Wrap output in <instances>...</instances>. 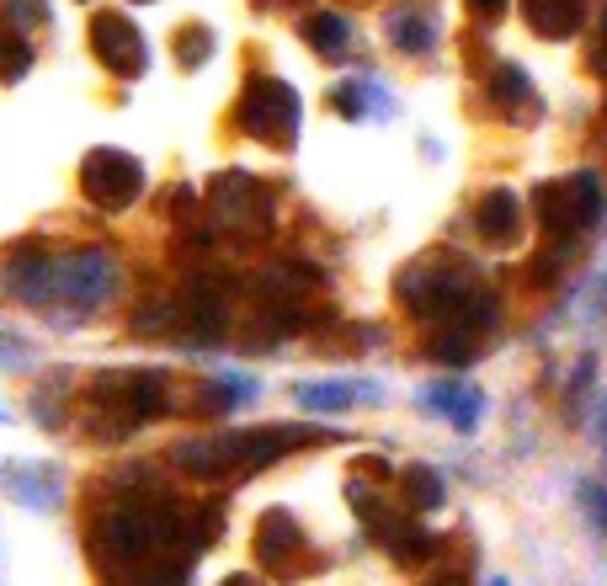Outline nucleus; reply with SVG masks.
Returning <instances> with one entry per match:
<instances>
[{
    "label": "nucleus",
    "instance_id": "25",
    "mask_svg": "<svg viewBox=\"0 0 607 586\" xmlns=\"http://www.w3.org/2000/svg\"><path fill=\"white\" fill-rule=\"evenodd\" d=\"M209 28H182L177 32V64H182V70H198V64L209 60Z\"/></svg>",
    "mask_w": 607,
    "mask_h": 586
},
{
    "label": "nucleus",
    "instance_id": "8",
    "mask_svg": "<svg viewBox=\"0 0 607 586\" xmlns=\"http://www.w3.org/2000/svg\"><path fill=\"white\" fill-rule=\"evenodd\" d=\"M92 54L102 60V70H113L123 81H134V75H145V38L139 28L118 17V11H96L92 17Z\"/></svg>",
    "mask_w": 607,
    "mask_h": 586
},
{
    "label": "nucleus",
    "instance_id": "7",
    "mask_svg": "<svg viewBox=\"0 0 607 586\" xmlns=\"http://www.w3.org/2000/svg\"><path fill=\"white\" fill-rule=\"evenodd\" d=\"M118 288V267L102 246L92 251H75L60 262V294L75 305V315H92V309L107 305V294Z\"/></svg>",
    "mask_w": 607,
    "mask_h": 586
},
{
    "label": "nucleus",
    "instance_id": "15",
    "mask_svg": "<svg viewBox=\"0 0 607 586\" xmlns=\"http://www.w3.org/2000/svg\"><path fill=\"white\" fill-rule=\"evenodd\" d=\"M486 92H490V102H496L501 113H512V118H522V107H539L533 81H528V70H522V64H496Z\"/></svg>",
    "mask_w": 607,
    "mask_h": 586
},
{
    "label": "nucleus",
    "instance_id": "31",
    "mask_svg": "<svg viewBox=\"0 0 607 586\" xmlns=\"http://www.w3.org/2000/svg\"><path fill=\"white\" fill-rule=\"evenodd\" d=\"M490 586H507V582H490Z\"/></svg>",
    "mask_w": 607,
    "mask_h": 586
},
{
    "label": "nucleus",
    "instance_id": "6",
    "mask_svg": "<svg viewBox=\"0 0 607 586\" xmlns=\"http://www.w3.org/2000/svg\"><path fill=\"white\" fill-rule=\"evenodd\" d=\"M230 294H235V283L224 278V273H198V278L187 283L182 294H177V305H182V341L224 337V326H230Z\"/></svg>",
    "mask_w": 607,
    "mask_h": 586
},
{
    "label": "nucleus",
    "instance_id": "24",
    "mask_svg": "<svg viewBox=\"0 0 607 586\" xmlns=\"http://www.w3.org/2000/svg\"><path fill=\"white\" fill-rule=\"evenodd\" d=\"M390 550H395L400 565H416V560H432V555H437V539H432L426 528L405 523V528L395 533V539H390Z\"/></svg>",
    "mask_w": 607,
    "mask_h": 586
},
{
    "label": "nucleus",
    "instance_id": "4",
    "mask_svg": "<svg viewBox=\"0 0 607 586\" xmlns=\"http://www.w3.org/2000/svg\"><path fill=\"white\" fill-rule=\"evenodd\" d=\"M209 203H213V214L224 219L235 235H267L273 219H277L273 192L256 182V177H245V171H224V177H213Z\"/></svg>",
    "mask_w": 607,
    "mask_h": 586
},
{
    "label": "nucleus",
    "instance_id": "19",
    "mask_svg": "<svg viewBox=\"0 0 607 586\" xmlns=\"http://www.w3.org/2000/svg\"><path fill=\"white\" fill-rule=\"evenodd\" d=\"M480 331H464V326H448L437 341H426V358L432 363H448V369H458V363H469L475 352H480Z\"/></svg>",
    "mask_w": 607,
    "mask_h": 586
},
{
    "label": "nucleus",
    "instance_id": "1",
    "mask_svg": "<svg viewBox=\"0 0 607 586\" xmlns=\"http://www.w3.org/2000/svg\"><path fill=\"white\" fill-rule=\"evenodd\" d=\"M400 305L405 315H416L426 326H464V331H490L496 326V294L490 288H475L469 278H458L448 267H411L400 278Z\"/></svg>",
    "mask_w": 607,
    "mask_h": 586
},
{
    "label": "nucleus",
    "instance_id": "23",
    "mask_svg": "<svg viewBox=\"0 0 607 586\" xmlns=\"http://www.w3.org/2000/svg\"><path fill=\"white\" fill-rule=\"evenodd\" d=\"M294 401H299L303 411H347L358 395H352L347 384H299V390H294Z\"/></svg>",
    "mask_w": 607,
    "mask_h": 586
},
{
    "label": "nucleus",
    "instance_id": "5",
    "mask_svg": "<svg viewBox=\"0 0 607 586\" xmlns=\"http://www.w3.org/2000/svg\"><path fill=\"white\" fill-rule=\"evenodd\" d=\"M81 192H86V203L118 214L145 192V166L128 150H92L81 160Z\"/></svg>",
    "mask_w": 607,
    "mask_h": 586
},
{
    "label": "nucleus",
    "instance_id": "16",
    "mask_svg": "<svg viewBox=\"0 0 607 586\" xmlns=\"http://www.w3.org/2000/svg\"><path fill=\"white\" fill-rule=\"evenodd\" d=\"M303 38H309V49L326 54V60H347V49H352V28H347V17H336V11H315V17L303 22Z\"/></svg>",
    "mask_w": 607,
    "mask_h": 586
},
{
    "label": "nucleus",
    "instance_id": "18",
    "mask_svg": "<svg viewBox=\"0 0 607 586\" xmlns=\"http://www.w3.org/2000/svg\"><path fill=\"white\" fill-rule=\"evenodd\" d=\"M426 401L443 405V411L454 416V427H464V433H475V427H480V411H486V401H480L475 390H464V384H443V390H432Z\"/></svg>",
    "mask_w": 607,
    "mask_h": 586
},
{
    "label": "nucleus",
    "instance_id": "28",
    "mask_svg": "<svg viewBox=\"0 0 607 586\" xmlns=\"http://www.w3.org/2000/svg\"><path fill=\"white\" fill-rule=\"evenodd\" d=\"M586 501H592V512H597V523L607 528V491H603V486H586Z\"/></svg>",
    "mask_w": 607,
    "mask_h": 586
},
{
    "label": "nucleus",
    "instance_id": "9",
    "mask_svg": "<svg viewBox=\"0 0 607 586\" xmlns=\"http://www.w3.org/2000/svg\"><path fill=\"white\" fill-rule=\"evenodd\" d=\"M0 288L17 305H49L60 294V262L43 246H22L6 267H0Z\"/></svg>",
    "mask_w": 607,
    "mask_h": 586
},
{
    "label": "nucleus",
    "instance_id": "27",
    "mask_svg": "<svg viewBox=\"0 0 607 586\" xmlns=\"http://www.w3.org/2000/svg\"><path fill=\"white\" fill-rule=\"evenodd\" d=\"M464 6H469V17H480V22H501L512 0H464Z\"/></svg>",
    "mask_w": 607,
    "mask_h": 586
},
{
    "label": "nucleus",
    "instance_id": "26",
    "mask_svg": "<svg viewBox=\"0 0 607 586\" xmlns=\"http://www.w3.org/2000/svg\"><path fill=\"white\" fill-rule=\"evenodd\" d=\"M586 64H592V75L607 86V0H603V17H597V32L586 38Z\"/></svg>",
    "mask_w": 607,
    "mask_h": 586
},
{
    "label": "nucleus",
    "instance_id": "17",
    "mask_svg": "<svg viewBox=\"0 0 607 586\" xmlns=\"http://www.w3.org/2000/svg\"><path fill=\"white\" fill-rule=\"evenodd\" d=\"M565 187H571L576 230H592V224L603 219V209H607V198H603V177H597V171H571V177H565Z\"/></svg>",
    "mask_w": 607,
    "mask_h": 586
},
{
    "label": "nucleus",
    "instance_id": "30",
    "mask_svg": "<svg viewBox=\"0 0 607 586\" xmlns=\"http://www.w3.org/2000/svg\"><path fill=\"white\" fill-rule=\"evenodd\" d=\"M432 586H458V582H432Z\"/></svg>",
    "mask_w": 607,
    "mask_h": 586
},
{
    "label": "nucleus",
    "instance_id": "11",
    "mask_svg": "<svg viewBox=\"0 0 607 586\" xmlns=\"http://www.w3.org/2000/svg\"><path fill=\"white\" fill-rule=\"evenodd\" d=\"M475 230H480L486 246H512L517 235H522V203H517V192L490 187L486 198H480V209H475Z\"/></svg>",
    "mask_w": 607,
    "mask_h": 586
},
{
    "label": "nucleus",
    "instance_id": "10",
    "mask_svg": "<svg viewBox=\"0 0 607 586\" xmlns=\"http://www.w3.org/2000/svg\"><path fill=\"white\" fill-rule=\"evenodd\" d=\"M303 533H299V523L288 518V512H267L262 523H256V560L267 565V571H288V576H299L303 571Z\"/></svg>",
    "mask_w": 607,
    "mask_h": 586
},
{
    "label": "nucleus",
    "instance_id": "13",
    "mask_svg": "<svg viewBox=\"0 0 607 586\" xmlns=\"http://www.w3.org/2000/svg\"><path fill=\"white\" fill-rule=\"evenodd\" d=\"M171 464L182 469L187 480H224V475H235L224 437H187V443L171 448Z\"/></svg>",
    "mask_w": 607,
    "mask_h": 586
},
{
    "label": "nucleus",
    "instance_id": "29",
    "mask_svg": "<svg viewBox=\"0 0 607 586\" xmlns=\"http://www.w3.org/2000/svg\"><path fill=\"white\" fill-rule=\"evenodd\" d=\"M224 586H262V582H251V576H230Z\"/></svg>",
    "mask_w": 607,
    "mask_h": 586
},
{
    "label": "nucleus",
    "instance_id": "3",
    "mask_svg": "<svg viewBox=\"0 0 607 586\" xmlns=\"http://www.w3.org/2000/svg\"><path fill=\"white\" fill-rule=\"evenodd\" d=\"M235 128L273 150H288L299 139V92L277 75H251L235 102Z\"/></svg>",
    "mask_w": 607,
    "mask_h": 586
},
{
    "label": "nucleus",
    "instance_id": "20",
    "mask_svg": "<svg viewBox=\"0 0 607 586\" xmlns=\"http://www.w3.org/2000/svg\"><path fill=\"white\" fill-rule=\"evenodd\" d=\"M390 32H395L400 54H426V49H432V38H437V28H432L426 17H416V11H400L395 22H390Z\"/></svg>",
    "mask_w": 607,
    "mask_h": 586
},
{
    "label": "nucleus",
    "instance_id": "14",
    "mask_svg": "<svg viewBox=\"0 0 607 586\" xmlns=\"http://www.w3.org/2000/svg\"><path fill=\"white\" fill-rule=\"evenodd\" d=\"M533 214H539V224H544L549 241H576V235H581L565 177H554V182H539V187H533Z\"/></svg>",
    "mask_w": 607,
    "mask_h": 586
},
{
    "label": "nucleus",
    "instance_id": "22",
    "mask_svg": "<svg viewBox=\"0 0 607 586\" xmlns=\"http://www.w3.org/2000/svg\"><path fill=\"white\" fill-rule=\"evenodd\" d=\"M32 70V43L22 32H0V81H22Z\"/></svg>",
    "mask_w": 607,
    "mask_h": 586
},
{
    "label": "nucleus",
    "instance_id": "12",
    "mask_svg": "<svg viewBox=\"0 0 607 586\" xmlns=\"http://www.w3.org/2000/svg\"><path fill=\"white\" fill-rule=\"evenodd\" d=\"M522 22L549 43H565L586 28V0H522Z\"/></svg>",
    "mask_w": 607,
    "mask_h": 586
},
{
    "label": "nucleus",
    "instance_id": "21",
    "mask_svg": "<svg viewBox=\"0 0 607 586\" xmlns=\"http://www.w3.org/2000/svg\"><path fill=\"white\" fill-rule=\"evenodd\" d=\"M405 496H411V507L437 512V507H443V480H437L426 464H411V469H405Z\"/></svg>",
    "mask_w": 607,
    "mask_h": 586
},
{
    "label": "nucleus",
    "instance_id": "2",
    "mask_svg": "<svg viewBox=\"0 0 607 586\" xmlns=\"http://www.w3.org/2000/svg\"><path fill=\"white\" fill-rule=\"evenodd\" d=\"M171 411V373L155 369H123V373H96L92 395H86V416L107 422L102 437H123L145 427L155 416Z\"/></svg>",
    "mask_w": 607,
    "mask_h": 586
}]
</instances>
